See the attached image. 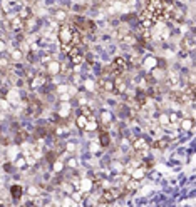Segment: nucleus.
<instances>
[{
	"label": "nucleus",
	"mask_w": 196,
	"mask_h": 207,
	"mask_svg": "<svg viewBox=\"0 0 196 207\" xmlns=\"http://www.w3.org/2000/svg\"><path fill=\"white\" fill-rule=\"evenodd\" d=\"M35 192H37V189H35V187H30V189H29V194H30V195H37Z\"/></svg>",
	"instance_id": "nucleus-31"
},
{
	"label": "nucleus",
	"mask_w": 196,
	"mask_h": 207,
	"mask_svg": "<svg viewBox=\"0 0 196 207\" xmlns=\"http://www.w3.org/2000/svg\"><path fill=\"white\" fill-rule=\"evenodd\" d=\"M69 112H71V105H69V102H64V104H62V109H60L59 114H60L62 117H67Z\"/></svg>",
	"instance_id": "nucleus-14"
},
{
	"label": "nucleus",
	"mask_w": 196,
	"mask_h": 207,
	"mask_svg": "<svg viewBox=\"0 0 196 207\" xmlns=\"http://www.w3.org/2000/svg\"><path fill=\"white\" fill-rule=\"evenodd\" d=\"M143 175H144V167H136V170H133V172H131V177H133V179H136V181H139V179L141 177H143Z\"/></svg>",
	"instance_id": "nucleus-12"
},
{
	"label": "nucleus",
	"mask_w": 196,
	"mask_h": 207,
	"mask_svg": "<svg viewBox=\"0 0 196 207\" xmlns=\"http://www.w3.org/2000/svg\"><path fill=\"white\" fill-rule=\"evenodd\" d=\"M96 127H97V124H96L94 117L87 119V124H86V127H84V129H87V130H96Z\"/></svg>",
	"instance_id": "nucleus-17"
},
{
	"label": "nucleus",
	"mask_w": 196,
	"mask_h": 207,
	"mask_svg": "<svg viewBox=\"0 0 196 207\" xmlns=\"http://www.w3.org/2000/svg\"><path fill=\"white\" fill-rule=\"evenodd\" d=\"M181 49L183 50H193L194 49V40L193 39H184L183 42H181Z\"/></svg>",
	"instance_id": "nucleus-11"
},
{
	"label": "nucleus",
	"mask_w": 196,
	"mask_h": 207,
	"mask_svg": "<svg viewBox=\"0 0 196 207\" xmlns=\"http://www.w3.org/2000/svg\"><path fill=\"white\" fill-rule=\"evenodd\" d=\"M10 202L7 201V199H0V205H9Z\"/></svg>",
	"instance_id": "nucleus-32"
},
{
	"label": "nucleus",
	"mask_w": 196,
	"mask_h": 207,
	"mask_svg": "<svg viewBox=\"0 0 196 207\" xmlns=\"http://www.w3.org/2000/svg\"><path fill=\"white\" fill-rule=\"evenodd\" d=\"M10 57H12V60H22L24 59V52L22 50H12Z\"/></svg>",
	"instance_id": "nucleus-18"
},
{
	"label": "nucleus",
	"mask_w": 196,
	"mask_h": 207,
	"mask_svg": "<svg viewBox=\"0 0 196 207\" xmlns=\"http://www.w3.org/2000/svg\"><path fill=\"white\" fill-rule=\"evenodd\" d=\"M163 9H164V0H149L146 3V12H148L149 17H153L154 20L161 18V14H163Z\"/></svg>",
	"instance_id": "nucleus-1"
},
{
	"label": "nucleus",
	"mask_w": 196,
	"mask_h": 207,
	"mask_svg": "<svg viewBox=\"0 0 196 207\" xmlns=\"http://www.w3.org/2000/svg\"><path fill=\"white\" fill-rule=\"evenodd\" d=\"M10 194H12L14 199H20V195L24 194V189H22L20 186H17V184H15V186L10 187Z\"/></svg>",
	"instance_id": "nucleus-10"
},
{
	"label": "nucleus",
	"mask_w": 196,
	"mask_h": 207,
	"mask_svg": "<svg viewBox=\"0 0 196 207\" xmlns=\"http://www.w3.org/2000/svg\"><path fill=\"white\" fill-rule=\"evenodd\" d=\"M99 85H101V89L104 90V92H112L114 90V80H104L102 79L101 82H99Z\"/></svg>",
	"instance_id": "nucleus-7"
},
{
	"label": "nucleus",
	"mask_w": 196,
	"mask_h": 207,
	"mask_svg": "<svg viewBox=\"0 0 196 207\" xmlns=\"http://www.w3.org/2000/svg\"><path fill=\"white\" fill-rule=\"evenodd\" d=\"M47 132H49L47 127H39L35 130V137H37V139H42L44 135H47Z\"/></svg>",
	"instance_id": "nucleus-16"
},
{
	"label": "nucleus",
	"mask_w": 196,
	"mask_h": 207,
	"mask_svg": "<svg viewBox=\"0 0 196 207\" xmlns=\"http://www.w3.org/2000/svg\"><path fill=\"white\" fill-rule=\"evenodd\" d=\"M133 149H134V152H137V154H144V152L148 150V142H146L144 139H136L133 142Z\"/></svg>",
	"instance_id": "nucleus-5"
},
{
	"label": "nucleus",
	"mask_w": 196,
	"mask_h": 207,
	"mask_svg": "<svg viewBox=\"0 0 196 207\" xmlns=\"http://www.w3.org/2000/svg\"><path fill=\"white\" fill-rule=\"evenodd\" d=\"M119 195H121V190L119 189H106L104 192H102V195H101L99 204H109V202L116 201Z\"/></svg>",
	"instance_id": "nucleus-4"
},
{
	"label": "nucleus",
	"mask_w": 196,
	"mask_h": 207,
	"mask_svg": "<svg viewBox=\"0 0 196 207\" xmlns=\"http://www.w3.org/2000/svg\"><path fill=\"white\" fill-rule=\"evenodd\" d=\"M10 29L15 30V32H20V30L25 29V20L20 17H14L12 20H10Z\"/></svg>",
	"instance_id": "nucleus-6"
},
{
	"label": "nucleus",
	"mask_w": 196,
	"mask_h": 207,
	"mask_svg": "<svg viewBox=\"0 0 196 207\" xmlns=\"http://www.w3.org/2000/svg\"><path fill=\"white\" fill-rule=\"evenodd\" d=\"M72 199H74V201H79V199H80V194H77V192L72 194Z\"/></svg>",
	"instance_id": "nucleus-35"
},
{
	"label": "nucleus",
	"mask_w": 196,
	"mask_h": 207,
	"mask_svg": "<svg viewBox=\"0 0 196 207\" xmlns=\"http://www.w3.org/2000/svg\"><path fill=\"white\" fill-rule=\"evenodd\" d=\"M3 50H5V42L0 40V52H3Z\"/></svg>",
	"instance_id": "nucleus-33"
},
{
	"label": "nucleus",
	"mask_w": 196,
	"mask_h": 207,
	"mask_svg": "<svg viewBox=\"0 0 196 207\" xmlns=\"http://www.w3.org/2000/svg\"><path fill=\"white\" fill-rule=\"evenodd\" d=\"M57 37H59L60 45H72V42H74V29H72L71 25L65 24V25H62L59 29Z\"/></svg>",
	"instance_id": "nucleus-2"
},
{
	"label": "nucleus",
	"mask_w": 196,
	"mask_h": 207,
	"mask_svg": "<svg viewBox=\"0 0 196 207\" xmlns=\"http://www.w3.org/2000/svg\"><path fill=\"white\" fill-rule=\"evenodd\" d=\"M126 70H128V60L124 57H116L112 60V64H111V72L116 77H119V75H124Z\"/></svg>",
	"instance_id": "nucleus-3"
},
{
	"label": "nucleus",
	"mask_w": 196,
	"mask_h": 207,
	"mask_svg": "<svg viewBox=\"0 0 196 207\" xmlns=\"http://www.w3.org/2000/svg\"><path fill=\"white\" fill-rule=\"evenodd\" d=\"M86 89L87 90H94L96 89V84L92 82V80H87V82H86Z\"/></svg>",
	"instance_id": "nucleus-27"
},
{
	"label": "nucleus",
	"mask_w": 196,
	"mask_h": 207,
	"mask_svg": "<svg viewBox=\"0 0 196 207\" xmlns=\"http://www.w3.org/2000/svg\"><path fill=\"white\" fill-rule=\"evenodd\" d=\"M156 59H153V57H149V59H146V62H144V67L146 68H153V67H156Z\"/></svg>",
	"instance_id": "nucleus-20"
},
{
	"label": "nucleus",
	"mask_w": 196,
	"mask_h": 207,
	"mask_svg": "<svg viewBox=\"0 0 196 207\" xmlns=\"http://www.w3.org/2000/svg\"><path fill=\"white\" fill-rule=\"evenodd\" d=\"M99 144H101L102 147H109V144H111L109 134H107V132H101V134H99Z\"/></svg>",
	"instance_id": "nucleus-9"
},
{
	"label": "nucleus",
	"mask_w": 196,
	"mask_h": 207,
	"mask_svg": "<svg viewBox=\"0 0 196 207\" xmlns=\"http://www.w3.org/2000/svg\"><path fill=\"white\" fill-rule=\"evenodd\" d=\"M181 129L191 130L193 129V120H191V119H184V120H181Z\"/></svg>",
	"instance_id": "nucleus-15"
},
{
	"label": "nucleus",
	"mask_w": 196,
	"mask_h": 207,
	"mask_svg": "<svg viewBox=\"0 0 196 207\" xmlns=\"http://www.w3.org/2000/svg\"><path fill=\"white\" fill-rule=\"evenodd\" d=\"M159 124L163 125V127H168V124H169V117H168L166 114H161V115H159Z\"/></svg>",
	"instance_id": "nucleus-21"
},
{
	"label": "nucleus",
	"mask_w": 196,
	"mask_h": 207,
	"mask_svg": "<svg viewBox=\"0 0 196 207\" xmlns=\"http://www.w3.org/2000/svg\"><path fill=\"white\" fill-rule=\"evenodd\" d=\"M164 72L163 70H159V68H154V70H153V79H163L164 77Z\"/></svg>",
	"instance_id": "nucleus-24"
},
{
	"label": "nucleus",
	"mask_w": 196,
	"mask_h": 207,
	"mask_svg": "<svg viewBox=\"0 0 196 207\" xmlns=\"http://www.w3.org/2000/svg\"><path fill=\"white\" fill-rule=\"evenodd\" d=\"M139 189V182L134 179V181H128L126 182V192H129V190H136Z\"/></svg>",
	"instance_id": "nucleus-13"
},
{
	"label": "nucleus",
	"mask_w": 196,
	"mask_h": 207,
	"mask_svg": "<svg viewBox=\"0 0 196 207\" xmlns=\"http://www.w3.org/2000/svg\"><path fill=\"white\" fill-rule=\"evenodd\" d=\"M76 124H77L80 129H84V127H86V124H87V117H86V115L77 117V119H76Z\"/></svg>",
	"instance_id": "nucleus-19"
},
{
	"label": "nucleus",
	"mask_w": 196,
	"mask_h": 207,
	"mask_svg": "<svg viewBox=\"0 0 196 207\" xmlns=\"http://www.w3.org/2000/svg\"><path fill=\"white\" fill-rule=\"evenodd\" d=\"M92 187V181L91 179H84L82 181V190H89Z\"/></svg>",
	"instance_id": "nucleus-23"
},
{
	"label": "nucleus",
	"mask_w": 196,
	"mask_h": 207,
	"mask_svg": "<svg viewBox=\"0 0 196 207\" xmlns=\"http://www.w3.org/2000/svg\"><path fill=\"white\" fill-rule=\"evenodd\" d=\"M55 18H57V20H60V22H64V20H67V14H65L64 10H59V12L55 14Z\"/></svg>",
	"instance_id": "nucleus-22"
},
{
	"label": "nucleus",
	"mask_w": 196,
	"mask_h": 207,
	"mask_svg": "<svg viewBox=\"0 0 196 207\" xmlns=\"http://www.w3.org/2000/svg\"><path fill=\"white\" fill-rule=\"evenodd\" d=\"M65 92H67V85H59L57 87V94L62 95V94H65Z\"/></svg>",
	"instance_id": "nucleus-28"
},
{
	"label": "nucleus",
	"mask_w": 196,
	"mask_h": 207,
	"mask_svg": "<svg viewBox=\"0 0 196 207\" xmlns=\"http://www.w3.org/2000/svg\"><path fill=\"white\" fill-rule=\"evenodd\" d=\"M102 122H106V125L111 124V114H109V112H104V114H102Z\"/></svg>",
	"instance_id": "nucleus-25"
},
{
	"label": "nucleus",
	"mask_w": 196,
	"mask_h": 207,
	"mask_svg": "<svg viewBox=\"0 0 196 207\" xmlns=\"http://www.w3.org/2000/svg\"><path fill=\"white\" fill-rule=\"evenodd\" d=\"M62 162H60V160H57V162L55 164H54V170H55V172H60V170H62Z\"/></svg>",
	"instance_id": "nucleus-26"
},
{
	"label": "nucleus",
	"mask_w": 196,
	"mask_h": 207,
	"mask_svg": "<svg viewBox=\"0 0 196 207\" xmlns=\"http://www.w3.org/2000/svg\"><path fill=\"white\" fill-rule=\"evenodd\" d=\"M69 167H76V159H71V160H69Z\"/></svg>",
	"instance_id": "nucleus-34"
},
{
	"label": "nucleus",
	"mask_w": 196,
	"mask_h": 207,
	"mask_svg": "<svg viewBox=\"0 0 196 207\" xmlns=\"http://www.w3.org/2000/svg\"><path fill=\"white\" fill-rule=\"evenodd\" d=\"M47 72H49V74H52V75L59 74V72H60V64L55 62V60H51V64H49V67H47Z\"/></svg>",
	"instance_id": "nucleus-8"
},
{
	"label": "nucleus",
	"mask_w": 196,
	"mask_h": 207,
	"mask_svg": "<svg viewBox=\"0 0 196 207\" xmlns=\"http://www.w3.org/2000/svg\"><path fill=\"white\" fill-rule=\"evenodd\" d=\"M67 150H69V152H74V150H76V145H74V144H67Z\"/></svg>",
	"instance_id": "nucleus-29"
},
{
	"label": "nucleus",
	"mask_w": 196,
	"mask_h": 207,
	"mask_svg": "<svg viewBox=\"0 0 196 207\" xmlns=\"http://www.w3.org/2000/svg\"><path fill=\"white\" fill-rule=\"evenodd\" d=\"M54 159H55V155H54V152H49V155H47V160H49V162H52Z\"/></svg>",
	"instance_id": "nucleus-30"
}]
</instances>
